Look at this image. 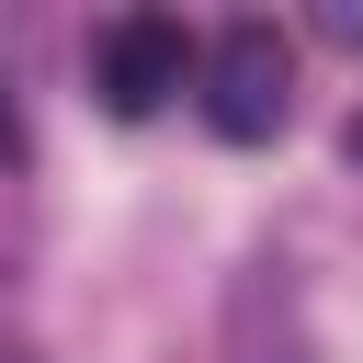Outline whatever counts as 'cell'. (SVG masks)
<instances>
[{"label": "cell", "mask_w": 363, "mask_h": 363, "mask_svg": "<svg viewBox=\"0 0 363 363\" xmlns=\"http://www.w3.org/2000/svg\"><path fill=\"white\" fill-rule=\"evenodd\" d=\"M284 91H295V57H284L272 23H227V34L193 57V102H204V125L238 136V147L284 125Z\"/></svg>", "instance_id": "obj_1"}, {"label": "cell", "mask_w": 363, "mask_h": 363, "mask_svg": "<svg viewBox=\"0 0 363 363\" xmlns=\"http://www.w3.org/2000/svg\"><path fill=\"white\" fill-rule=\"evenodd\" d=\"M193 91V34L170 23V11H125L113 34H102V102L136 125V113H159V102H182Z\"/></svg>", "instance_id": "obj_2"}, {"label": "cell", "mask_w": 363, "mask_h": 363, "mask_svg": "<svg viewBox=\"0 0 363 363\" xmlns=\"http://www.w3.org/2000/svg\"><path fill=\"white\" fill-rule=\"evenodd\" d=\"M318 23H329V45H363V11H352V0H329Z\"/></svg>", "instance_id": "obj_3"}, {"label": "cell", "mask_w": 363, "mask_h": 363, "mask_svg": "<svg viewBox=\"0 0 363 363\" xmlns=\"http://www.w3.org/2000/svg\"><path fill=\"white\" fill-rule=\"evenodd\" d=\"M340 147H352V170H363V113H352V125H340Z\"/></svg>", "instance_id": "obj_4"}, {"label": "cell", "mask_w": 363, "mask_h": 363, "mask_svg": "<svg viewBox=\"0 0 363 363\" xmlns=\"http://www.w3.org/2000/svg\"><path fill=\"white\" fill-rule=\"evenodd\" d=\"M0 159H11V91H0Z\"/></svg>", "instance_id": "obj_5"}]
</instances>
